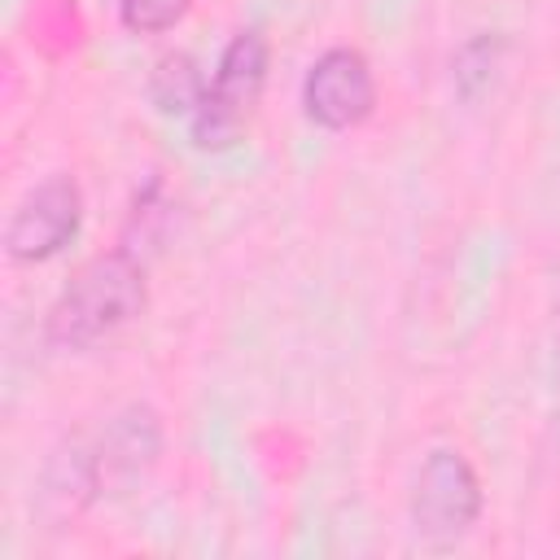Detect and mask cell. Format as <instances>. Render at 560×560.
<instances>
[{
  "label": "cell",
  "mask_w": 560,
  "mask_h": 560,
  "mask_svg": "<svg viewBox=\"0 0 560 560\" xmlns=\"http://www.w3.org/2000/svg\"><path fill=\"white\" fill-rule=\"evenodd\" d=\"M149 306V267L140 249L118 241L88 258L44 315V341L57 350H92Z\"/></svg>",
  "instance_id": "obj_1"
},
{
  "label": "cell",
  "mask_w": 560,
  "mask_h": 560,
  "mask_svg": "<svg viewBox=\"0 0 560 560\" xmlns=\"http://www.w3.org/2000/svg\"><path fill=\"white\" fill-rule=\"evenodd\" d=\"M162 455V416L149 402H131L105 420V429L88 442H70L48 464V494L66 499L70 508H88L105 494L127 490L144 477Z\"/></svg>",
  "instance_id": "obj_2"
},
{
  "label": "cell",
  "mask_w": 560,
  "mask_h": 560,
  "mask_svg": "<svg viewBox=\"0 0 560 560\" xmlns=\"http://www.w3.org/2000/svg\"><path fill=\"white\" fill-rule=\"evenodd\" d=\"M267 66H271V48L258 26H245L223 44L214 74L206 79V96L188 118V136L201 153H223V149L241 144V136L262 101Z\"/></svg>",
  "instance_id": "obj_3"
},
{
  "label": "cell",
  "mask_w": 560,
  "mask_h": 560,
  "mask_svg": "<svg viewBox=\"0 0 560 560\" xmlns=\"http://www.w3.org/2000/svg\"><path fill=\"white\" fill-rule=\"evenodd\" d=\"M481 503H486L481 477L468 464V455H459L451 446H438V451L424 455V464L411 481L407 512H411V525L424 542L451 547L477 525Z\"/></svg>",
  "instance_id": "obj_4"
},
{
  "label": "cell",
  "mask_w": 560,
  "mask_h": 560,
  "mask_svg": "<svg viewBox=\"0 0 560 560\" xmlns=\"http://www.w3.org/2000/svg\"><path fill=\"white\" fill-rule=\"evenodd\" d=\"M79 228H83V188L74 175L57 171L13 206L4 228V254L13 262H48L79 236Z\"/></svg>",
  "instance_id": "obj_5"
},
{
  "label": "cell",
  "mask_w": 560,
  "mask_h": 560,
  "mask_svg": "<svg viewBox=\"0 0 560 560\" xmlns=\"http://www.w3.org/2000/svg\"><path fill=\"white\" fill-rule=\"evenodd\" d=\"M372 109H376L372 61L350 44L324 48L302 79V114L324 131H350L368 122Z\"/></svg>",
  "instance_id": "obj_6"
},
{
  "label": "cell",
  "mask_w": 560,
  "mask_h": 560,
  "mask_svg": "<svg viewBox=\"0 0 560 560\" xmlns=\"http://www.w3.org/2000/svg\"><path fill=\"white\" fill-rule=\"evenodd\" d=\"M206 96V74L197 70V61L188 52H166L158 57V66L149 70V101L158 105V114H179L192 118V109Z\"/></svg>",
  "instance_id": "obj_7"
},
{
  "label": "cell",
  "mask_w": 560,
  "mask_h": 560,
  "mask_svg": "<svg viewBox=\"0 0 560 560\" xmlns=\"http://www.w3.org/2000/svg\"><path fill=\"white\" fill-rule=\"evenodd\" d=\"M508 35L503 31H477V35H468L459 48H455V57H451V83H455V92L464 96V101H477L490 83H494V74H499V66H503V57H508Z\"/></svg>",
  "instance_id": "obj_8"
},
{
  "label": "cell",
  "mask_w": 560,
  "mask_h": 560,
  "mask_svg": "<svg viewBox=\"0 0 560 560\" xmlns=\"http://www.w3.org/2000/svg\"><path fill=\"white\" fill-rule=\"evenodd\" d=\"M192 0H118V22L131 35H162L184 22Z\"/></svg>",
  "instance_id": "obj_9"
},
{
  "label": "cell",
  "mask_w": 560,
  "mask_h": 560,
  "mask_svg": "<svg viewBox=\"0 0 560 560\" xmlns=\"http://www.w3.org/2000/svg\"><path fill=\"white\" fill-rule=\"evenodd\" d=\"M556 341H560V311H556Z\"/></svg>",
  "instance_id": "obj_10"
}]
</instances>
